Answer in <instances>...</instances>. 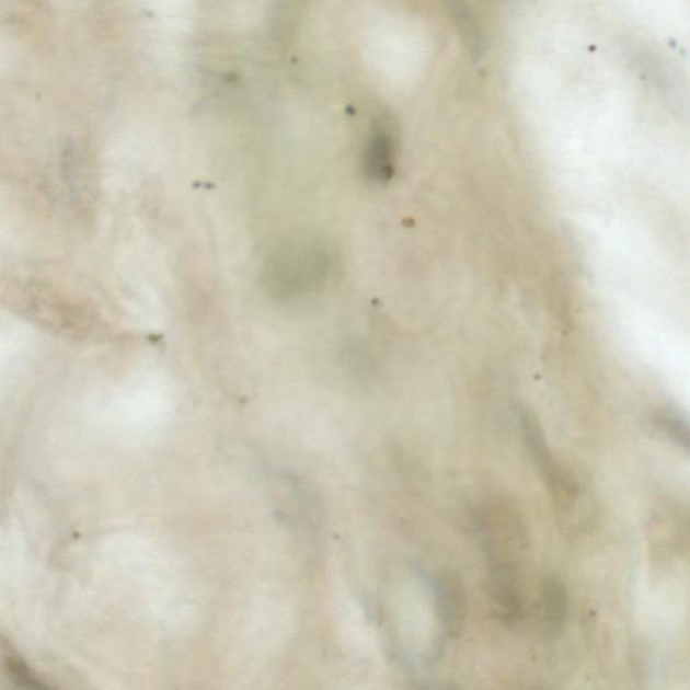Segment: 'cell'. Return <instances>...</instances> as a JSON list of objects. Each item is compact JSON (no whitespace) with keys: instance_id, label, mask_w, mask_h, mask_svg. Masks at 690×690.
Wrapping results in <instances>:
<instances>
[{"instance_id":"obj_1","label":"cell","mask_w":690,"mask_h":690,"mask_svg":"<svg viewBox=\"0 0 690 690\" xmlns=\"http://www.w3.org/2000/svg\"><path fill=\"white\" fill-rule=\"evenodd\" d=\"M331 272L330 251L313 237H297L277 245L263 263V286L279 302L306 301L324 288Z\"/></svg>"},{"instance_id":"obj_2","label":"cell","mask_w":690,"mask_h":690,"mask_svg":"<svg viewBox=\"0 0 690 690\" xmlns=\"http://www.w3.org/2000/svg\"><path fill=\"white\" fill-rule=\"evenodd\" d=\"M2 296L13 311L46 330L74 337H90L96 329V318L91 308L69 300L43 283L8 279Z\"/></svg>"},{"instance_id":"obj_3","label":"cell","mask_w":690,"mask_h":690,"mask_svg":"<svg viewBox=\"0 0 690 690\" xmlns=\"http://www.w3.org/2000/svg\"><path fill=\"white\" fill-rule=\"evenodd\" d=\"M395 139L384 123L373 126L361 154V171L376 184L388 183L395 173Z\"/></svg>"},{"instance_id":"obj_4","label":"cell","mask_w":690,"mask_h":690,"mask_svg":"<svg viewBox=\"0 0 690 690\" xmlns=\"http://www.w3.org/2000/svg\"><path fill=\"white\" fill-rule=\"evenodd\" d=\"M438 619L444 633L456 639L463 630L465 619V590L463 584L452 575L437 576L433 582Z\"/></svg>"},{"instance_id":"obj_5","label":"cell","mask_w":690,"mask_h":690,"mask_svg":"<svg viewBox=\"0 0 690 690\" xmlns=\"http://www.w3.org/2000/svg\"><path fill=\"white\" fill-rule=\"evenodd\" d=\"M488 566L491 595L499 607L503 619L508 623L519 622L524 616V605L516 571L510 565L499 563L493 554H488Z\"/></svg>"},{"instance_id":"obj_6","label":"cell","mask_w":690,"mask_h":690,"mask_svg":"<svg viewBox=\"0 0 690 690\" xmlns=\"http://www.w3.org/2000/svg\"><path fill=\"white\" fill-rule=\"evenodd\" d=\"M520 426H522V433L526 446L530 450L531 458L534 459L536 464L540 468L543 476L547 478L549 484H552L553 488L561 487V476L557 465L552 458L551 450H549L545 436L541 430L540 424L533 413L528 409H522L519 413Z\"/></svg>"},{"instance_id":"obj_7","label":"cell","mask_w":690,"mask_h":690,"mask_svg":"<svg viewBox=\"0 0 690 690\" xmlns=\"http://www.w3.org/2000/svg\"><path fill=\"white\" fill-rule=\"evenodd\" d=\"M541 606L543 624L552 639H559L568 621V590L560 578L549 576L542 582Z\"/></svg>"},{"instance_id":"obj_8","label":"cell","mask_w":690,"mask_h":690,"mask_svg":"<svg viewBox=\"0 0 690 690\" xmlns=\"http://www.w3.org/2000/svg\"><path fill=\"white\" fill-rule=\"evenodd\" d=\"M442 2L467 48L473 55L481 56L483 51V35L470 5L467 4L465 0H442Z\"/></svg>"},{"instance_id":"obj_9","label":"cell","mask_w":690,"mask_h":690,"mask_svg":"<svg viewBox=\"0 0 690 690\" xmlns=\"http://www.w3.org/2000/svg\"><path fill=\"white\" fill-rule=\"evenodd\" d=\"M657 426L668 440L688 452L689 426L686 415L677 411H666L658 415Z\"/></svg>"}]
</instances>
